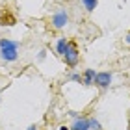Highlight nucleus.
<instances>
[{
    "label": "nucleus",
    "mask_w": 130,
    "mask_h": 130,
    "mask_svg": "<svg viewBox=\"0 0 130 130\" xmlns=\"http://www.w3.org/2000/svg\"><path fill=\"white\" fill-rule=\"evenodd\" d=\"M60 130H71L69 126H60Z\"/></svg>",
    "instance_id": "13"
},
{
    "label": "nucleus",
    "mask_w": 130,
    "mask_h": 130,
    "mask_svg": "<svg viewBox=\"0 0 130 130\" xmlns=\"http://www.w3.org/2000/svg\"><path fill=\"white\" fill-rule=\"evenodd\" d=\"M95 86H99L100 89H104V87H108L110 84H111V74L110 73H97L95 74V82H93Z\"/></svg>",
    "instance_id": "4"
},
{
    "label": "nucleus",
    "mask_w": 130,
    "mask_h": 130,
    "mask_svg": "<svg viewBox=\"0 0 130 130\" xmlns=\"http://www.w3.org/2000/svg\"><path fill=\"white\" fill-rule=\"evenodd\" d=\"M61 58H63V61H65V65L67 67H76L78 65V60H80V52H78V45L74 43V41H69L67 43V48H65V52L61 54Z\"/></svg>",
    "instance_id": "2"
},
{
    "label": "nucleus",
    "mask_w": 130,
    "mask_h": 130,
    "mask_svg": "<svg viewBox=\"0 0 130 130\" xmlns=\"http://www.w3.org/2000/svg\"><path fill=\"white\" fill-rule=\"evenodd\" d=\"M89 128H91V130H100L99 121H97V119H89Z\"/></svg>",
    "instance_id": "10"
},
{
    "label": "nucleus",
    "mask_w": 130,
    "mask_h": 130,
    "mask_svg": "<svg viewBox=\"0 0 130 130\" xmlns=\"http://www.w3.org/2000/svg\"><path fill=\"white\" fill-rule=\"evenodd\" d=\"M67 43H69V41L67 39H65V37H60V39H58V45H56V48H58V54H63V52H65V48H67Z\"/></svg>",
    "instance_id": "8"
},
{
    "label": "nucleus",
    "mask_w": 130,
    "mask_h": 130,
    "mask_svg": "<svg viewBox=\"0 0 130 130\" xmlns=\"http://www.w3.org/2000/svg\"><path fill=\"white\" fill-rule=\"evenodd\" d=\"M95 69H86V73L82 74V84L84 86H91L93 82H95Z\"/></svg>",
    "instance_id": "6"
},
{
    "label": "nucleus",
    "mask_w": 130,
    "mask_h": 130,
    "mask_svg": "<svg viewBox=\"0 0 130 130\" xmlns=\"http://www.w3.org/2000/svg\"><path fill=\"white\" fill-rule=\"evenodd\" d=\"M28 130H39V128L35 126V125H32V126H28Z\"/></svg>",
    "instance_id": "12"
},
{
    "label": "nucleus",
    "mask_w": 130,
    "mask_h": 130,
    "mask_svg": "<svg viewBox=\"0 0 130 130\" xmlns=\"http://www.w3.org/2000/svg\"><path fill=\"white\" fill-rule=\"evenodd\" d=\"M82 2H84V6H86L87 11H93V9L97 8V0H82Z\"/></svg>",
    "instance_id": "9"
},
{
    "label": "nucleus",
    "mask_w": 130,
    "mask_h": 130,
    "mask_svg": "<svg viewBox=\"0 0 130 130\" xmlns=\"http://www.w3.org/2000/svg\"><path fill=\"white\" fill-rule=\"evenodd\" d=\"M0 22H2L4 26H11V24H15V17L9 15L8 11H6V13H0Z\"/></svg>",
    "instance_id": "7"
},
{
    "label": "nucleus",
    "mask_w": 130,
    "mask_h": 130,
    "mask_svg": "<svg viewBox=\"0 0 130 130\" xmlns=\"http://www.w3.org/2000/svg\"><path fill=\"white\" fill-rule=\"evenodd\" d=\"M71 130H89V119H86V117H76L74 125L71 126Z\"/></svg>",
    "instance_id": "5"
},
{
    "label": "nucleus",
    "mask_w": 130,
    "mask_h": 130,
    "mask_svg": "<svg viewBox=\"0 0 130 130\" xmlns=\"http://www.w3.org/2000/svg\"><path fill=\"white\" fill-rule=\"evenodd\" d=\"M67 22H69V15H67V11L65 9H58L54 15H52V26L56 28V30H61V28L67 26Z\"/></svg>",
    "instance_id": "3"
},
{
    "label": "nucleus",
    "mask_w": 130,
    "mask_h": 130,
    "mask_svg": "<svg viewBox=\"0 0 130 130\" xmlns=\"http://www.w3.org/2000/svg\"><path fill=\"white\" fill-rule=\"evenodd\" d=\"M126 43H130V32H128V35H126Z\"/></svg>",
    "instance_id": "14"
},
{
    "label": "nucleus",
    "mask_w": 130,
    "mask_h": 130,
    "mask_svg": "<svg viewBox=\"0 0 130 130\" xmlns=\"http://www.w3.org/2000/svg\"><path fill=\"white\" fill-rule=\"evenodd\" d=\"M71 80H73V82H82V76L78 73H74V74H71Z\"/></svg>",
    "instance_id": "11"
},
{
    "label": "nucleus",
    "mask_w": 130,
    "mask_h": 130,
    "mask_svg": "<svg viewBox=\"0 0 130 130\" xmlns=\"http://www.w3.org/2000/svg\"><path fill=\"white\" fill-rule=\"evenodd\" d=\"M19 43L17 41H11V39H0V58L4 61H15L19 58Z\"/></svg>",
    "instance_id": "1"
}]
</instances>
